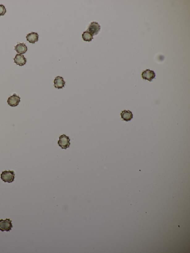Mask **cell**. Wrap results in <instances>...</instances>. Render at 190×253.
Wrapping results in <instances>:
<instances>
[{
  "label": "cell",
  "mask_w": 190,
  "mask_h": 253,
  "mask_svg": "<svg viewBox=\"0 0 190 253\" xmlns=\"http://www.w3.org/2000/svg\"><path fill=\"white\" fill-rule=\"evenodd\" d=\"M15 175L14 171H5L2 173L1 175V179L4 182L11 183L14 181Z\"/></svg>",
  "instance_id": "obj_1"
},
{
  "label": "cell",
  "mask_w": 190,
  "mask_h": 253,
  "mask_svg": "<svg viewBox=\"0 0 190 253\" xmlns=\"http://www.w3.org/2000/svg\"><path fill=\"white\" fill-rule=\"evenodd\" d=\"M13 227L12 221L10 219L0 220V230L4 232H10Z\"/></svg>",
  "instance_id": "obj_2"
},
{
  "label": "cell",
  "mask_w": 190,
  "mask_h": 253,
  "mask_svg": "<svg viewBox=\"0 0 190 253\" xmlns=\"http://www.w3.org/2000/svg\"><path fill=\"white\" fill-rule=\"evenodd\" d=\"M70 139L69 136H67L65 134H63L59 137V140L58 141V144L62 149H67L69 148L70 145Z\"/></svg>",
  "instance_id": "obj_3"
},
{
  "label": "cell",
  "mask_w": 190,
  "mask_h": 253,
  "mask_svg": "<svg viewBox=\"0 0 190 253\" xmlns=\"http://www.w3.org/2000/svg\"><path fill=\"white\" fill-rule=\"evenodd\" d=\"M100 29L101 27L99 24L97 22H93L90 24L87 31L91 33L93 36L97 35L100 31Z\"/></svg>",
  "instance_id": "obj_4"
},
{
  "label": "cell",
  "mask_w": 190,
  "mask_h": 253,
  "mask_svg": "<svg viewBox=\"0 0 190 253\" xmlns=\"http://www.w3.org/2000/svg\"><path fill=\"white\" fill-rule=\"evenodd\" d=\"M141 77L143 79L151 82L153 79L155 78L156 74L154 71L147 69L142 72Z\"/></svg>",
  "instance_id": "obj_5"
},
{
  "label": "cell",
  "mask_w": 190,
  "mask_h": 253,
  "mask_svg": "<svg viewBox=\"0 0 190 253\" xmlns=\"http://www.w3.org/2000/svg\"><path fill=\"white\" fill-rule=\"evenodd\" d=\"M20 99H21V98L19 96L16 95V94H14L13 95L9 98L7 102L11 107H16L18 106L21 101Z\"/></svg>",
  "instance_id": "obj_6"
},
{
  "label": "cell",
  "mask_w": 190,
  "mask_h": 253,
  "mask_svg": "<svg viewBox=\"0 0 190 253\" xmlns=\"http://www.w3.org/2000/svg\"><path fill=\"white\" fill-rule=\"evenodd\" d=\"M14 63L20 66H23L26 63L27 60L24 55L21 54H17L14 58Z\"/></svg>",
  "instance_id": "obj_7"
},
{
  "label": "cell",
  "mask_w": 190,
  "mask_h": 253,
  "mask_svg": "<svg viewBox=\"0 0 190 253\" xmlns=\"http://www.w3.org/2000/svg\"><path fill=\"white\" fill-rule=\"evenodd\" d=\"M54 84L55 88L62 89L65 86V82L64 81L63 78L58 76L55 78L54 80Z\"/></svg>",
  "instance_id": "obj_8"
},
{
  "label": "cell",
  "mask_w": 190,
  "mask_h": 253,
  "mask_svg": "<svg viewBox=\"0 0 190 253\" xmlns=\"http://www.w3.org/2000/svg\"><path fill=\"white\" fill-rule=\"evenodd\" d=\"M39 35L37 33L32 32L27 34L26 36L27 40L29 43L35 44L38 40Z\"/></svg>",
  "instance_id": "obj_9"
},
{
  "label": "cell",
  "mask_w": 190,
  "mask_h": 253,
  "mask_svg": "<svg viewBox=\"0 0 190 253\" xmlns=\"http://www.w3.org/2000/svg\"><path fill=\"white\" fill-rule=\"evenodd\" d=\"M121 119L123 120L128 121H130L133 118V115L132 112L130 111L124 110L120 114Z\"/></svg>",
  "instance_id": "obj_10"
},
{
  "label": "cell",
  "mask_w": 190,
  "mask_h": 253,
  "mask_svg": "<svg viewBox=\"0 0 190 253\" xmlns=\"http://www.w3.org/2000/svg\"><path fill=\"white\" fill-rule=\"evenodd\" d=\"M15 50L20 54H24L27 50V47L24 43H19L15 47Z\"/></svg>",
  "instance_id": "obj_11"
},
{
  "label": "cell",
  "mask_w": 190,
  "mask_h": 253,
  "mask_svg": "<svg viewBox=\"0 0 190 253\" xmlns=\"http://www.w3.org/2000/svg\"><path fill=\"white\" fill-rule=\"evenodd\" d=\"M82 36L83 40L85 41H91L93 39V35L88 31L84 32L82 35Z\"/></svg>",
  "instance_id": "obj_12"
},
{
  "label": "cell",
  "mask_w": 190,
  "mask_h": 253,
  "mask_svg": "<svg viewBox=\"0 0 190 253\" xmlns=\"http://www.w3.org/2000/svg\"><path fill=\"white\" fill-rule=\"evenodd\" d=\"M6 12V9L4 5H0V16L4 15Z\"/></svg>",
  "instance_id": "obj_13"
}]
</instances>
